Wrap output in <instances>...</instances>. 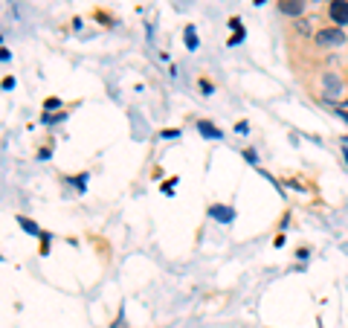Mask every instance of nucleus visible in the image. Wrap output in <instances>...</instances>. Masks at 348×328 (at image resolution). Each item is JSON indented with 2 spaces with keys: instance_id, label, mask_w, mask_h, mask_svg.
Wrapping results in <instances>:
<instances>
[{
  "instance_id": "12",
  "label": "nucleus",
  "mask_w": 348,
  "mask_h": 328,
  "mask_svg": "<svg viewBox=\"0 0 348 328\" xmlns=\"http://www.w3.org/2000/svg\"><path fill=\"white\" fill-rule=\"evenodd\" d=\"M58 105H61L58 99H46V102H44V107H46V111H52V107H58Z\"/></svg>"
},
{
  "instance_id": "14",
  "label": "nucleus",
  "mask_w": 348,
  "mask_h": 328,
  "mask_svg": "<svg viewBox=\"0 0 348 328\" xmlns=\"http://www.w3.org/2000/svg\"><path fill=\"white\" fill-rule=\"evenodd\" d=\"M162 137H165V140H171V137H180V131H171V128H168V131H162Z\"/></svg>"
},
{
  "instance_id": "10",
  "label": "nucleus",
  "mask_w": 348,
  "mask_h": 328,
  "mask_svg": "<svg viewBox=\"0 0 348 328\" xmlns=\"http://www.w3.org/2000/svg\"><path fill=\"white\" fill-rule=\"evenodd\" d=\"M296 29H299L302 35H308V32H311V21H299V26H296Z\"/></svg>"
},
{
  "instance_id": "11",
  "label": "nucleus",
  "mask_w": 348,
  "mask_h": 328,
  "mask_svg": "<svg viewBox=\"0 0 348 328\" xmlns=\"http://www.w3.org/2000/svg\"><path fill=\"white\" fill-rule=\"evenodd\" d=\"M174 186H177V180H168V183L162 186V192H165V195H171V192H174Z\"/></svg>"
},
{
  "instance_id": "19",
  "label": "nucleus",
  "mask_w": 348,
  "mask_h": 328,
  "mask_svg": "<svg viewBox=\"0 0 348 328\" xmlns=\"http://www.w3.org/2000/svg\"><path fill=\"white\" fill-rule=\"evenodd\" d=\"M313 3H316V0H313Z\"/></svg>"
},
{
  "instance_id": "3",
  "label": "nucleus",
  "mask_w": 348,
  "mask_h": 328,
  "mask_svg": "<svg viewBox=\"0 0 348 328\" xmlns=\"http://www.w3.org/2000/svg\"><path fill=\"white\" fill-rule=\"evenodd\" d=\"M322 96L325 99H336L339 96V79L334 73H325L322 76Z\"/></svg>"
},
{
  "instance_id": "9",
  "label": "nucleus",
  "mask_w": 348,
  "mask_h": 328,
  "mask_svg": "<svg viewBox=\"0 0 348 328\" xmlns=\"http://www.w3.org/2000/svg\"><path fill=\"white\" fill-rule=\"evenodd\" d=\"M61 119H64V114H58V117H52V114H44V119H41V122H44V125H52V122H61Z\"/></svg>"
},
{
  "instance_id": "7",
  "label": "nucleus",
  "mask_w": 348,
  "mask_h": 328,
  "mask_svg": "<svg viewBox=\"0 0 348 328\" xmlns=\"http://www.w3.org/2000/svg\"><path fill=\"white\" fill-rule=\"evenodd\" d=\"M183 41H186V47H189V49H197V32H195V26H186Z\"/></svg>"
},
{
  "instance_id": "15",
  "label": "nucleus",
  "mask_w": 348,
  "mask_h": 328,
  "mask_svg": "<svg viewBox=\"0 0 348 328\" xmlns=\"http://www.w3.org/2000/svg\"><path fill=\"white\" fill-rule=\"evenodd\" d=\"M241 38H244V32H241V29H238V32H235V35L229 38V44H238V41H241Z\"/></svg>"
},
{
  "instance_id": "8",
  "label": "nucleus",
  "mask_w": 348,
  "mask_h": 328,
  "mask_svg": "<svg viewBox=\"0 0 348 328\" xmlns=\"http://www.w3.org/2000/svg\"><path fill=\"white\" fill-rule=\"evenodd\" d=\"M18 224H21L23 230H26V233L29 235H41V230H38V224L35 221H29V218H23V215H18Z\"/></svg>"
},
{
  "instance_id": "13",
  "label": "nucleus",
  "mask_w": 348,
  "mask_h": 328,
  "mask_svg": "<svg viewBox=\"0 0 348 328\" xmlns=\"http://www.w3.org/2000/svg\"><path fill=\"white\" fill-rule=\"evenodd\" d=\"M12 87H15V79H12V76L9 79H3V90H12Z\"/></svg>"
},
{
  "instance_id": "6",
  "label": "nucleus",
  "mask_w": 348,
  "mask_h": 328,
  "mask_svg": "<svg viewBox=\"0 0 348 328\" xmlns=\"http://www.w3.org/2000/svg\"><path fill=\"white\" fill-rule=\"evenodd\" d=\"M197 131H200L203 137H209V140H220V128H215V125L206 122V119H200V122H197Z\"/></svg>"
},
{
  "instance_id": "2",
  "label": "nucleus",
  "mask_w": 348,
  "mask_h": 328,
  "mask_svg": "<svg viewBox=\"0 0 348 328\" xmlns=\"http://www.w3.org/2000/svg\"><path fill=\"white\" fill-rule=\"evenodd\" d=\"M328 15H331V21H334L336 26H345L348 24V0H331Z\"/></svg>"
},
{
  "instance_id": "4",
  "label": "nucleus",
  "mask_w": 348,
  "mask_h": 328,
  "mask_svg": "<svg viewBox=\"0 0 348 328\" xmlns=\"http://www.w3.org/2000/svg\"><path fill=\"white\" fill-rule=\"evenodd\" d=\"M305 6H308L305 0H281V3H278V9L284 15H290V18H299V15L305 12Z\"/></svg>"
},
{
  "instance_id": "16",
  "label": "nucleus",
  "mask_w": 348,
  "mask_h": 328,
  "mask_svg": "<svg viewBox=\"0 0 348 328\" xmlns=\"http://www.w3.org/2000/svg\"><path fill=\"white\" fill-rule=\"evenodd\" d=\"M113 328H125V319L119 316V319H116V322H113Z\"/></svg>"
},
{
  "instance_id": "1",
  "label": "nucleus",
  "mask_w": 348,
  "mask_h": 328,
  "mask_svg": "<svg viewBox=\"0 0 348 328\" xmlns=\"http://www.w3.org/2000/svg\"><path fill=\"white\" fill-rule=\"evenodd\" d=\"M313 41H316V47H342L345 44V32L339 29V26H328V29H319L316 35H313Z\"/></svg>"
},
{
  "instance_id": "17",
  "label": "nucleus",
  "mask_w": 348,
  "mask_h": 328,
  "mask_svg": "<svg viewBox=\"0 0 348 328\" xmlns=\"http://www.w3.org/2000/svg\"><path fill=\"white\" fill-rule=\"evenodd\" d=\"M336 117H339V119H345V122H348V111H336Z\"/></svg>"
},
{
  "instance_id": "18",
  "label": "nucleus",
  "mask_w": 348,
  "mask_h": 328,
  "mask_svg": "<svg viewBox=\"0 0 348 328\" xmlns=\"http://www.w3.org/2000/svg\"><path fill=\"white\" fill-rule=\"evenodd\" d=\"M345 107H348V102H345Z\"/></svg>"
},
{
  "instance_id": "5",
  "label": "nucleus",
  "mask_w": 348,
  "mask_h": 328,
  "mask_svg": "<svg viewBox=\"0 0 348 328\" xmlns=\"http://www.w3.org/2000/svg\"><path fill=\"white\" fill-rule=\"evenodd\" d=\"M209 215H212L215 221H220V224H229L232 218H235V212H232V206H220V203H215V206H209Z\"/></svg>"
}]
</instances>
